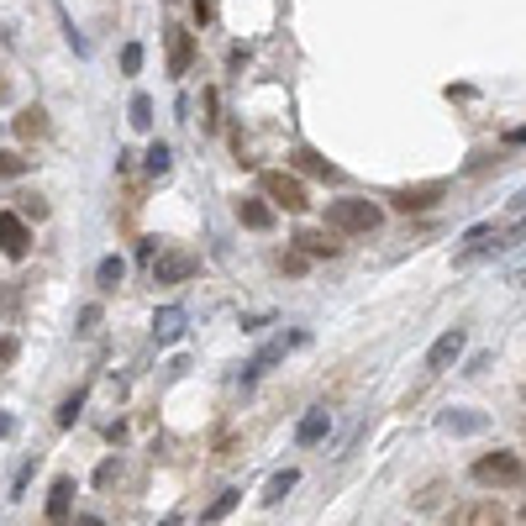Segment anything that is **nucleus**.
I'll return each instance as SVG.
<instances>
[{"instance_id":"1","label":"nucleus","mask_w":526,"mask_h":526,"mask_svg":"<svg viewBox=\"0 0 526 526\" xmlns=\"http://www.w3.org/2000/svg\"><path fill=\"white\" fill-rule=\"evenodd\" d=\"M327 226L337 237H369L384 226V206L379 200H364V195H342V200H327Z\"/></svg>"},{"instance_id":"2","label":"nucleus","mask_w":526,"mask_h":526,"mask_svg":"<svg viewBox=\"0 0 526 526\" xmlns=\"http://www.w3.org/2000/svg\"><path fill=\"white\" fill-rule=\"evenodd\" d=\"M468 474H474V484H484V490H516V484H526V464H521V453H511V448L479 453Z\"/></svg>"},{"instance_id":"3","label":"nucleus","mask_w":526,"mask_h":526,"mask_svg":"<svg viewBox=\"0 0 526 526\" xmlns=\"http://www.w3.org/2000/svg\"><path fill=\"white\" fill-rule=\"evenodd\" d=\"M258 195L274 200L279 211H306L310 206V189L300 185V174H284V169H263L258 174Z\"/></svg>"},{"instance_id":"4","label":"nucleus","mask_w":526,"mask_h":526,"mask_svg":"<svg viewBox=\"0 0 526 526\" xmlns=\"http://www.w3.org/2000/svg\"><path fill=\"white\" fill-rule=\"evenodd\" d=\"M442 526H505V505L500 500H458L448 516H442Z\"/></svg>"},{"instance_id":"5","label":"nucleus","mask_w":526,"mask_h":526,"mask_svg":"<svg viewBox=\"0 0 526 526\" xmlns=\"http://www.w3.org/2000/svg\"><path fill=\"white\" fill-rule=\"evenodd\" d=\"M442 195H448V180H427V185H401V189H390V206H395L401 217H411V211H432Z\"/></svg>"},{"instance_id":"6","label":"nucleus","mask_w":526,"mask_h":526,"mask_svg":"<svg viewBox=\"0 0 526 526\" xmlns=\"http://www.w3.org/2000/svg\"><path fill=\"white\" fill-rule=\"evenodd\" d=\"M0 253L11 258V263H22L32 253V221L22 211H0Z\"/></svg>"},{"instance_id":"7","label":"nucleus","mask_w":526,"mask_h":526,"mask_svg":"<svg viewBox=\"0 0 526 526\" xmlns=\"http://www.w3.org/2000/svg\"><path fill=\"white\" fill-rule=\"evenodd\" d=\"M163 48H169V79H185L189 63H195V32L189 27H163Z\"/></svg>"},{"instance_id":"8","label":"nucleus","mask_w":526,"mask_h":526,"mask_svg":"<svg viewBox=\"0 0 526 526\" xmlns=\"http://www.w3.org/2000/svg\"><path fill=\"white\" fill-rule=\"evenodd\" d=\"M195 269H200V258H195L189 248H169V253H158L153 258V284H185Z\"/></svg>"},{"instance_id":"9","label":"nucleus","mask_w":526,"mask_h":526,"mask_svg":"<svg viewBox=\"0 0 526 526\" xmlns=\"http://www.w3.org/2000/svg\"><path fill=\"white\" fill-rule=\"evenodd\" d=\"M300 342H306V332H290V337H274V342H263V347H258V358H253L248 369H243V384H253V379H258V374L269 369V364H279V358H284L290 347H300Z\"/></svg>"},{"instance_id":"10","label":"nucleus","mask_w":526,"mask_h":526,"mask_svg":"<svg viewBox=\"0 0 526 526\" xmlns=\"http://www.w3.org/2000/svg\"><path fill=\"white\" fill-rule=\"evenodd\" d=\"M295 248L306 253V258H337L342 243L332 226H306V232H295Z\"/></svg>"},{"instance_id":"11","label":"nucleus","mask_w":526,"mask_h":526,"mask_svg":"<svg viewBox=\"0 0 526 526\" xmlns=\"http://www.w3.org/2000/svg\"><path fill=\"white\" fill-rule=\"evenodd\" d=\"M464 327H453V332H442V337L432 342V347H427V369L432 374H442L448 369V364H458V353H464Z\"/></svg>"},{"instance_id":"12","label":"nucleus","mask_w":526,"mask_h":526,"mask_svg":"<svg viewBox=\"0 0 526 526\" xmlns=\"http://www.w3.org/2000/svg\"><path fill=\"white\" fill-rule=\"evenodd\" d=\"M274 200H263V195H243V200H237V221H243V226H248V232H269V226H274Z\"/></svg>"},{"instance_id":"13","label":"nucleus","mask_w":526,"mask_h":526,"mask_svg":"<svg viewBox=\"0 0 526 526\" xmlns=\"http://www.w3.org/2000/svg\"><path fill=\"white\" fill-rule=\"evenodd\" d=\"M69 500H74V479L59 474L53 490H48V526H69Z\"/></svg>"},{"instance_id":"14","label":"nucleus","mask_w":526,"mask_h":526,"mask_svg":"<svg viewBox=\"0 0 526 526\" xmlns=\"http://www.w3.org/2000/svg\"><path fill=\"white\" fill-rule=\"evenodd\" d=\"M327 427H332V411H327V405H316V411H306V416H300L295 442H300V448H316V442L327 437Z\"/></svg>"},{"instance_id":"15","label":"nucleus","mask_w":526,"mask_h":526,"mask_svg":"<svg viewBox=\"0 0 526 526\" xmlns=\"http://www.w3.org/2000/svg\"><path fill=\"white\" fill-rule=\"evenodd\" d=\"M16 137H22V143H42V137H48V111H42V106H27V111L16 116Z\"/></svg>"},{"instance_id":"16","label":"nucleus","mask_w":526,"mask_h":526,"mask_svg":"<svg viewBox=\"0 0 526 526\" xmlns=\"http://www.w3.org/2000/svg\"><path fill=\"white\" fill-rule=\"evenodd\" d=\"M180 332H185V306H163L153 316V337L158 342H174Z\"/></svg>"},{"instance_id":"17","label":"nucleus","mask_w":526,"mask_h":526,"mask_svg":"<svg viewBox=\"0 0 526 526\" xmlns=\"http://www.w3.org/2000/svg\"><path fill=\"white\" fill-rule=\"evenodd\" d=\"M237 505H243V490H221V495L211 500L206 511H200V521H206V526H217V521H226V516H232Z\"/></svg>"},{"instance_id":"18","label":"nucleus","mask_w":526,"mask_h":526,"mask_svg":"<svg viewBox=\"0 0 526 526\" xmlns=\"http://www.w3.org/2000/svg\"><path fill=\"white\" fill-rule=\"evenodd\" d=\"M122 279H126V258L111 253V258H100V263H95V284H100V290H116Z\"/></svg>"},{"instance_id":"19","label":"nucleus","mask_w":526,"mask_h":526,"mask_svg":"<svg viewBox=\"0 0 526 526\" xmlns=\"http://www.w3.org/2000/svg\"><path fill=\"white\" fill-rule=\"evenodd\" d=\"M442 495H448V479H427V484L411 495V511H437V505H442Z\"/></svg>"},{"instance_id":"20","label":"nucleus","mask_w":526,"mask_h":526,"mask_svg":"<svg viewBox=\"0 0 526 526\" xmlns=\"http://www.w3.org/2000/svg\"><path fill=\"white\" fill-rule=\"evenodd\" d=\"M295 484H300V474H295V468H284V474H274V479L263 484V505H279V500L290 495Z\"/></svg>"},{"instance_id":"21","label":"nucleus","mask_w":526,"mask_h":526,"mask_svg":"<svg viewBox=\"0 0 526 526\" xmlns=\"http://www.w3.org/2000/svg\"><path fill=\"white\" fill-rule=\"evenodd\" d=\"M126 122L137 126V132H148V126H153V100H148L143 90L132 95V106H126Z\"/></svg>"},{"instance_id":"22","label":"nucleus","mask_w":526,"mask_h":526,"mask_svg":"<svg viewBox=\"0 0 526 526\" xmlns=\"http://www.w3.org/2000/svg\"><path fill=\"white\" fill-rule=\"evenodd\" d=\"M79 411H85V390H74V395H63V405H59V411H53V421H59L63 432H69V427L79 421Z\"/></svg>"},{"instance_id":"23","label":"nucleus","mask_w":526,"mask_h":526,"mask_svg":"<svg viewBox=\"0 0 526 526\" xmlns=\"http://www.w3.org/2000/svg\"><path fill=\"white\" fill-rule=\"evenodd\" d=\"M300 169H306V174H316V180H337V169H332V163H327V158L321 153H310V148H300Z\"/></svg>"},{"instance_id":"24","label":"nucleus","mask_w":526,"mask_h":526,"mask_svg":"<svg viewBox=\"0 0 526 526\" xmlns=\"http://www.w3.org/2000/svg\"><path fill=\"white\" fill-rule=\"evenodd\" d=\"M148 174H153V180H163V174H169V169H174V153H169V148H163V143H153V148H148Z\"/></svg>"},{"instance_id":"25","label":"nucleus","mask_w":526,"mask_h":526,"mask_svg":"<svg viewBox=\"0 0 526 526\" xmlns=\"http://www.w3.org/2000/svg\"><path fill=\"white\" fill-rule=\"evenodd\" d=\"M22 174H27V158H22V153H5V148H0V180H22Z\"/></svg>"},{"instance_id":"26","label":"nucleus","mask_w":526,"mask_h":526,"mask_svg":"<svg viewBox=\"0 0 526 526\" xmlns=\"http://www.w3.org/2000/svg\"><path fill=\"white\" fill-rule=\"evenodd\" d=\"M16 200H22L16 211H22V217H27V221H42V217H48V206H42V195H16Z\"/></svg>"},{"instance_id":"27","label":"nucleus","mask_w":526,"mask_h":526,"mask_svg":"<svg viewBox=\"0 0 526 526\" xmlns=\"http://www.w3.org/2000/svg\"><path fill=\"white\" fill-rule=\"evenodd\" d=\"M122 74H143V42H126L122 48Z\"/></svg>"},{"instance_id":"28","label":"nucleus","mask_w":526,"mask_h":526,"mask_svg":"<svg viewBox=\"0 0 526 526\" xmlns=\"http://www.w3.org/2000/svg\"><path fill=\"white\" fill-rule=\"evenodd\" d=\"M306 263H310V258H306V253H300V248L279 253V269H284V274H306Z\"/></svg>"},{"instance_id":"29","label":"nucleus","mask_w":526,"mask_h":526,"mask_svg":"<svg viewBox=\"0 0 526 526\" xmlns=\"http://www.w3.org/2000/svg\"><path fill=\"white\" fill-rule=\"evenodd\" d=\"M442 427H448V432H479L484 416H442Z\"/></svg>"},{"instance_id":"30","label":"nucleus","mask_w":526,"mask_h":526,"mask_svg":"<svg viewBox=\"0 0 526 526\" xmlns=\"http://www.w3.org/2000/svg\"><path fill=\"white\" fill-rule=\"evenodd\" d=\"M116 474H122V464H116V458H106V464L95 468V484H100V490H111V484H116Z\"/></svg>"},{"instance_id":"31","label":"nucleus","mask_w":526,"mask_h":526,"mask_svg":"<svg viewBox=\"0 0 526 526\" xmlns=\"http://www.w3.org/2000/svg\"><path fill=\"white\" fill-rule=\"evenodd\" d=\"M16 353H22V342H16V337H0V374L16 364Z\"/></svg>"},{"instance_id":"32","label":"nucleus","mask_w":526,"mask_h":526,"mask_svg":"<svg viewBox=\"0 0 526 526\" xmlns=\"http://www.w3.org/2000/svg\"><path fill=\"white\" fill-rule=\"evenodd\" d=\"M195 22H200V27L217 22V0H195Z\"/></svg>"},{"instance_id":"33","label":"nucleus","mask_w":526,"mask_h":526,"mask_svg":"<svg viewBox=\"0 0 526 526\" xmlns=\"http://www.w3.org/2000/svg\"><path fill=\"white\" fill-rule=\"evenodd\" d=\"M100 327V306H85L79 310V332H95Z\"/></svg>"},{"instance_id":"34","label":"nucleus","mask_w":526,"mask_h":526,"mask_svg":"<svg viewBox=\"0 0 526 526\" xmlns=\"http://www.w3.org/2000/svg\"><path fill=\"white\" fill-rule=\"evenodd\" d=\"M221 116H217V90H206V126H217Z\"/></svg>"},{"instance_id":"35","label":"nucleus","mask_w":526,"mask_h":526,"mask_svg":"<svg viewBox=\"0 0 526 526\" xmlns=\"http://www.w3.org/2000/svg\"><path fill=\"white\" fill-rule=\"evenodd\" d=\"M526 143V126H511V132H505V148H521Z\"/></svg>"},{"instance_id":"36","label":"nucleus","mask_w":526,"mask_h":526,"mask_svg":"<svg viewBox=\"0 0 526 526\" xmlns=\"http://www.w3.org/2000/svg\"><path fill=\"white\" fill-rule=\"evenodd\" d=\"M11 432H16V421H11V416L0 411V437H11Z\"/></svg>"},{"instance_id":"37","label":"nucleus","mask_w":526,"mask_h":526,"mask_svg":"<svg viewBox=\"0 0 526 526\" xmlns=\"http://www.w3.org/2000/svg\"><path fill=\"white\" fill-rule=\"evenodd\" d=\"M158 526H185V516H180V511H169V516H163Z\"/></svg>"},{"instance_id":"38","label":"nucleus","mask_w":526,"mask_h":526,"mask_svg":"<svg viewBox=\"0 0 526 526\" xmlns=\"http://www.w3.org/2000/svg\"><path fill=\"white\" fill-rule=\"evenodd\" d=\"M521 521H526V500H521Z\"/></svg>"},{"instance_id":"39","label":"nucleus","mask_w":526,"mask_h":526,"mask_svg":"<svg viewBox=\"0 0 526 526\" xmlns=\"http://www.w3.org/2000/svg\"><path fill=\"white\" fill-rule=\"evenodd\" d=\"M0 95H5V79H0Z\"/></svg>"},{"instance_id":"40","label":"nucleus","mask_w":526,"mask_h":526,"mask_svg":"<svg viewBox=\"0 0 526 526\" xmlns=\"http://www.w3.org/2000/svg\"><path fill=\"white\" fill-rule=\"evenodd\" d=\"M521 395H526V379H521Z\"/></svg>"},{"instance_id":"41","label":"nucleus","mask_w":526,"mask_h":526,"mask_svg":"<svg viewBox=\"0 0 526 526\" xmlns=\"http://www.w3.org/2000/svg\"><path fill=\"white\" fill-rule=\"evenodd\" d=\"M169 5H174V0H169Z\"/></svg>"}]
</instances>
